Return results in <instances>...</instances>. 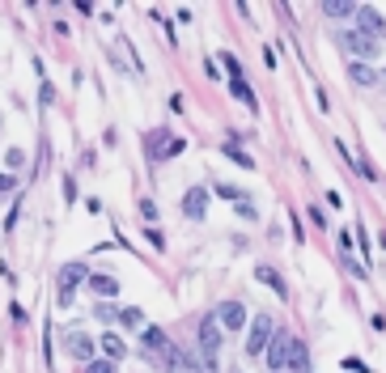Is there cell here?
<instances>
[{
	"label": "cell",
	"instance_id": "obj_1",
	"mask_svg": "<svg viewBox=\"0 0 386 373\" xmlns=\"http://www.w3.org/2000/svg\"><path fill=\"white\" fill-rule=\"evenodd\" d=\"M267 369L272 373H310V352H306V344L297 340V335H289V331H276L272 340H267Z\"/></svg>",
	"mask_w": 386,
	"mask_h": 373
},
{
	"label": "cell",
	"instance_id": "obj_2",
	"mask_svg": "<svg viewBox=\"0 0 386 373\" xmlns=\"http://www.w3.org/2000/svg\"><path fill=\"white\" fill-rule=\"evenodd\" d=\"M149 157H153V162H165V157H179L187 144L179 140V136H170V132H165V128H157V132H149Z\"/></svg>",
	"mask_w": 386,
	"mask_h": 373
},
{
	"label": "cell",
	"instance_id": "obj_3",
	"mask_svg": "<svg viewBox=\"0 0 386 373\" xmlns=\"http://www.w3.org/2000/svg\"><path fill=\"white\" fill-rule=\"evenodd\" d=\"M212 318H216V327H221V331H242V327L251 323L242 301H221V305L212 310Z\"/></svg>",
	"mask_w": 386,
	"mask_h": 373
},
{
	"label": "cell",
	"instance_id": "obj_4",
	"mask_svg": "<svg viewBox=\"0 0 386 373\" xmlns=\"http://www.w3.org/2000/svg\"><path fill=\"white\" fill-rule=\"evenodd\" d=\"M89 272H85V263H68V268H60V305H73V293L77 284H85Z\"/></svg>",
	"mask_w": 386,
	"mask_h": 373
},
{
	"label": "cell",
	"instance_id": "obj_5",
	"mask_svg": "<svg viewBox=\"0 0 386 373\" xmlns=\"http://www.w3.org/2000/svg\"><path fill=\"white\" fill-rule=\"evenodd\" d=\"M340 47L348 51V56H357V60L378 56V43H373L369 34H361V30H344V34H340Z\"/></svg>",
	"mask_w": 386,
	"mask_h": 373
},
{
	"label": "cell",
	"instance_id": "obj_6",
	"mask_svg": "<svg viewBox=\"0 0 386 373\" xmlns=\"http://www.w3.org/2000/svg\"><path fill=\"white\" fill-rule=\"evenodd\" d=\"M352 17L361 22V34H369L373 43H378V38L386 34V17H382V13H378L373 5H357V13H352Z\"/></svg>",
	"mask_w": 386,
	"mask_h": 373
},
{
	"label": "cell",
	"instance_id": "obj_7",
	"mask_svg": "<svg viewBox=\"0 0 386 373\" xmlns=\"http://www.w3.org/2000/svg\"><path fill=\"white\" fill-rule=\"evenodd\" d=\"M267 340H272V318H255L251 335H246V356H263L267 352Z\"/></svg>",
	"mask_w": 386,
	"mask_h": 373
},
{
	"label": "cell",
	"instance_id": "obj_8",
	"mask_svg": "<svg viewBox=\"0 0 386 373\" xmlns=\"http://www.w3.org/2000/svg\"><path fill=\"white\" fill-rule=\"evenodd\" d=\"M183 217H191V221H204L208 217V187H191L183 195Z\"/></svg>",
	"mask_w": 386,
	"mask_h": 373
},
{
	"label": "cell",
	"instance_id": "obj_9",
	"mask_svg": "<svg viewBox=\"0 0 386 373\" xmlns=\"http://www.w3.org/2000/svg\"><path fill=\"white\" fill-rule=\"evenodd\" d=\"M64 352H68L73 360H85V365H89V360H94V340H89L85 331H68V335H64Z\"/></svg>",
	"mask_w": 386,
	"mask_h": 373
},
{
	"label": "cell",
	"instance_id": "obj_10",
	"mask_svg": "<svg viewBox=\"0 0 386 373\" xmlns=\"http://www.w3.org/2000/svg\"><path fill=\"white\" fill-rule=\"evenodd\" d=\"M140 344H144L149 352H161V356H175V360H179V348L165 340V331H161V327H144V331H140Z\"/></svg>",
	"mask_w": 386,
	"mask_h": 373
},
{
	"label": "cell",
	"instance_id": "obj_11",
	"mask_svg": "<svg viewBox=\"0 0 386 373\" xmlns=\"http://www.w3.org/2000/svg\"><path fill=\"white\" fill-rule=\"evenodd\" d=\"M200 348L208 360H212V352H221V327H216L212 314H204V323H200Z\"/></svg>",
	"mask_w": 386,
	"mask_h": 373
},
{
	"label": "cell",
	"instance_id": "obj_12",
	"mask_svg": "<svg viewBox=\"0 0 386 373\" xmlns=\"http://www.w3.org/2000/svg\"><path fill=\"white\" fill-rule=\"evenodd\" d=\"M89 289H94L98 297H106V301H110V297L119 293V280H115V276H106V272H98V276H89Z\"/></svg>",
	"mask_w": 386,
	"mask_h": 373
},
{
	"label": "cell",
	"instance_id": "obj_13",
	"mask_svg": "<svg viewBox=\"0 0 386 373\" xmlns=\"http://www.w3.org/2000/svg\"><path fill=\"white\" fill-rule=\"evenodd\" d=\"M102 352H106V360H119L128 348H124V340H119L115 331H106V335H102Z\"/></svg>",
	"mask_w": 386,
	"mask_h": 373
},
{
	"label": "cell",
	"instance_id": "obj_14",
	"mask_svg": "<svg viewBox=\"0 0 386 373\" xmlns=\"http://www.w3.org/2000/svg\"><path fill=\"white\" fill-rule=\"evenodd\" d=\"M322 13H327V17H352V13H357V5H348V0H344V5H340V0H327Z\"/></svg>",
	"mask_w": 386,
	"mask_h": 373
},
{
	"label": "cell",
	"instance_id": "obj_15",
	"mask_svg": "<svg viewBox=\"0 0 386 373\" xmlns=\"http://www.w3.org/2000/svg\"><path fill=\"white\" fill-rule=\"evenodd\" d=\"M259 280H263L267 289H276V293H281V297H285V280H281V272H272V268H267V263H263V268H259Z\"/></svg>",
	"mask_w": 386,
	"mask_h": 373
},
{
	"label": "cell",
	"instance_id": "obj_16",
	"mask_svg": "<svg viewBox=\"0 0 386 373\" xmlns=\"http://www.w3.org/2000/svg\"><path fill=\"white\" fill-rule=\"evenodd\" d=\"M115 323H119V327H128V331H140V323H144V314H140V310H124V314L115 318Z\"/></svg>",
	"mask_w": 386,
	"mask_h": 373
},
{
	"label": "cell",
	"instance_id": "obj_17",
	"mask_svg": "<svg viewBox=\"0 0 386 373\" xmlns=\"http://www.w3.org/2000/svg\"><path fill=\"white\" fill-rule=\"evenodd\" d=\"M225 157H230V162H238V166H242V170H251V166H255V162H251V153H242V149H238V144H234V140H230V144H225Z\"/></svg>",
	"mask_w": 386,
	"mask_h": 373
},
{
	"label": "cell",
	"instance_id": "obj_18",
	"mask_svg": "<svg viewBox=\"0 0 386 373\" xmlns=\"http://www.w3.org/2000/svg\"><path fill=\"white\" fill-rule=\"evenodd\" d=\"M352 81H357V85H373V81H378V73H373L369 64H352Z\"/></svg>",
	"mask_w": 386,
	"mask_h": 373
},
{
	"label": "cell",
	"instance_id": "obj_19",
	"mask_svg": "<svg viewBox=\"0 0 386 373\" xmlns=\"http://www.w3.org/2000/svg\"><path fill=\"white\" fill-rule=\"evenodd\" d=\"M221 64H225V73H230V81H234V85H242V81H246V77H242V64H238L234 56H221Z\"/></svg>",
	"mask_w": 386,
	"mask_h": 373
},
{
	"label": "cell",
	"instance_id": "obj_20",
	"mask_svg": "<svg viewBox=\"0 0 386 373\" xmlns=\"http://www.w3.org/2000/svg\"><path fill=\"white\" fill-rule=\"evenodd\" d=\"M85 373H119V365L102 356V360H89V365H85Z\"/></svg>",
	"mask_w": 386,
	"mask_h": 373
},
{
	"label": "cell",
	"instance_id": "obj_21",
	"mask_svg": "<svg viewBox=\"0 0 386 373\" xmlns=\"http://www.w3.org/2000/svg\"><path fill=\"white\" fill-rule=\"evenodd\" d=\"M238 217H246V221L255 217V204H251V199H238Z\"/></svg>",
	"mask_w": 386,
	"mask_h": 373
},
{
	"label": "cell",
	"instance_id": "obj_22",
	"mask_svg": "<svg viewBox=\"0 0 386 373\" xmlns=\"http://www.w3.org/2000/svg\"><path fill=\"white\" fill-rule=\"evenodd\" d=\"M216 191H221V195H225V199H234V204H238V199H242V195H238V187H230V183H221V187H216Z\"/></svg>",
	"mask_w": 386,
	"mask_h": 373
},
{
	"label": "cell",
	"instance_id": "obj_23",
	"mask_svg": "<svg viewBox=\"0 0 386 373\" xmlns=\"http://www.w3.org/2000/svg\"><path fill=\"white\" fill-rule=\"evenodd\" d=\"M140 212H144V221H153L157 217V204L153 199H140Z\"/></svg>",
	"mask_w": 386,
	"mask_h": 373
},
{
	"label": "cell",
	"instance_id": "obj_24",
	"mask_svg": "<svg viewBox=\"0 0 386 373\" xmlns=\"http://www.w3.org/2000/svg\"><path fill=\"white\" fill-rule=\"evenodd\" d=\"M98 318H102V323H115V318H119V314H115V310H110V305H98Z\"/></svg>",
	"mask_w": 386,
	"mask_h": 373
},
{
	"label": "cell",
	"instance_id": "obj_25",
	"mask_svg": "<svg viewBox=\"0 0 386 373\" xmlns=\"http://www.w3.org/2000/svg\"><path fill=\"white\" fill-rule=\"evenodd\" d=\"M13 187H17V178H13V174H0V195L13 191Z\"/></svg>",
	"mask_w": 386,
	"mask_h": 373
}]
</instances>
